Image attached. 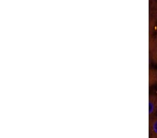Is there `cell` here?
Instances as JSON below:
<instances>
[{"mask_svg":"<svg viewBox=\"0 0 157 138\" xmlns=\"http://www.w3.org/2000/svg\"><path fill=\"white\" fill-rule=\"evenodd\" d=\"M149 135L152 138H157V117L149 118Z\"/></svg>","mask_w":157,"mask_h":138,"instance_id":"obj_2","label":"cell"},{"mask_svg":"<svg viewBox=\"0 0 157 138\" xmlns=\"http://www.w3.org/2000/svg\"><path fill=\"white\" fill-rule=\"evenodd\" d=\"M157 111V96L151 95L149 97V115L151 118Z\"/></svg>","mask_w":157,"mask_h":138,"instance_id":"obj_1","label":"cell"},{"mask_svg":"<svg viewBox=\"0 0 157 138\" xmlns=\"http://www.w3.org/2000/svg\"><path fill=\"white\" fill-rule=\"evenodd\" d=\"M154 47H155L156 52H157V35L155 38V39H154Z\"/></svg>","mask_w":157,"mask_h":138,"instance_id":"obj_3","label":"cell"}]
</instances>
